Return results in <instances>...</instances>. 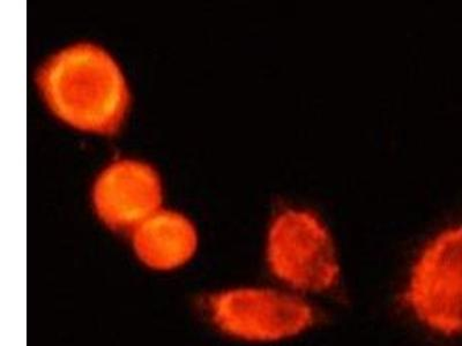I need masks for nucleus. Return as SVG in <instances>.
<instances>
[{
    "mask_svg": "<svg viewBox=\"0 0 462 346\" xmlns=\"http://www.w3.org/2000/svg\"><path fill=\"white\" fill-rule=\"evenodd\" d=\"M36 82L48 108L74 129L113 135L129 113L126 77L100 45L77 43L53 53L41 66Z\"/></svg>",
    "mask_w": 462,
    "mask_h": 346,
    "instance_id": "f257e3e1",
    "label": "nucleus"
},
{
    "mask_svg": "<svg viewBox=\"0 0 462 346\" xmlns=\"http://www.w3.org/2000/svg\"><path fill=\"white\" fill-rule=\"evenodd\" d=\"M206 312L222 335L246 344H279L315 331L321 312L313 299L279 286H237L214 292Z\"/></svg>",
    "mask_w": 462,
    "mask_h": 346,
    "instance_id": "f03ea898",
    "label": "nucleus"
},
{
    "mask_svg": "<svg viewBox=\"0 0 462 346\" xmlns=\"http://www.w3.org/2000/svg\"><path fill=\"white\" fill-rule=\"evenodd\" d=\"M266 265L276 284L316 298L341 286L342 268L331 231L308 209L286 208L267 231Z\"/></svg>",
    "mask_w": 462,
    "mask_h": 346,
    "instance_id": "7ed1b4c3",
    "label": "nucleus"
},
{
    "mask_svg": "<svg viewBox=\"0 0 462 346\" xmlns=\"http://www.w3.org/2000/svg\"><path fill=\"white\" fill-rule=\"evenodd\" d=\"M402 302L426 331L462 335V225L440 231L420 250L403 283Z\"/></svg>",
    "mask_w": 462,
    "mask_h": 346,
    "instance_id": "20e7f679",
    "label": "nucleus"
},
{
    "mask_svg": "<svg viewBox=\"0 0 462 346\" xmlns=\"http://www.w3.org/2000/svg\"><path fill=\"white\" fill-rule=\"evenodd\" d=\"M159 173L142 160L119 159L95 181L93 204L98 218L115 231L132 232L162 205Z\"/></svg>",
    "mask_w": 462,
    "mask_h": 346,
    "instance_id": "39448f33",
    "label": "nucleus"
},
{
    "mask_svg": "<svg viewBox=\"0 0 462 346\" xmlns=\"http://www.w3.org/2000/svg\"><path fill=\"white\" fill-rule=\"evenodd\" d=\"M132 245L144 266L171 271L187 265L196 254L198 232L183 214L161 208L132 231Z\"/></svg>",
    "mask_w": 462,
    "mask_h": 346,
    "instance_id": "423d86ee",
    "label": "nucleus"
}]
</instances>
